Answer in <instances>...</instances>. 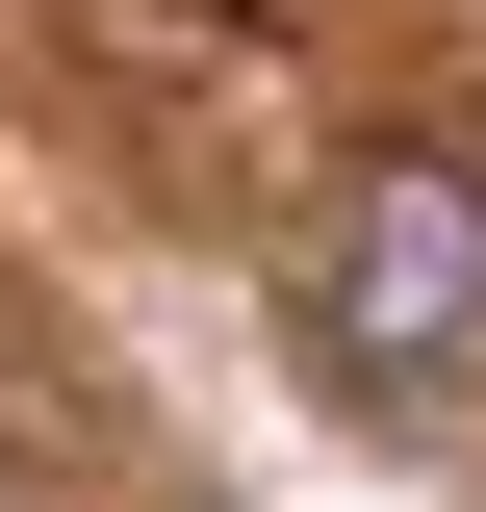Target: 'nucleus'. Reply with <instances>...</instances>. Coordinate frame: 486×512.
Instances as JSON below:
<instances>
[{
    "label": "nucleus",
    "mask_w": 486,
    "mask_h": 512,
    "mask_svg": "<svg viewBox=\"0 0 486 512\" xmlns=\"http://www.w3.org/2000/svg\"><path fill=\"white\" fill-rule=\"evenodd\" d=\"M282 308H307V384L333 410H461L486 384V180L461 154H359Z\"/></svg>",
    "instance_id": "nucleus-1"
}]
</instances>
